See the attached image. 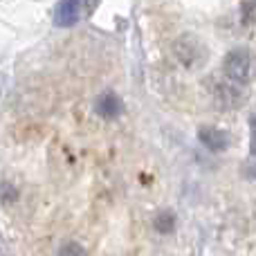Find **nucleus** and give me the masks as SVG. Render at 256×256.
Returning <instances> with one entry per match:
<instances>
[{"mask_svg": "<svg viewBox=\"0 0 256 256\" xmlns=\"http://www.w3.org/2000/svg\"><path fill=\"white\" fill-rule=\"evenodd\" d=\"M94 110H97V115H102L104 120H115V117H120L122 112H124V104H122V99L117 97V94L104 92L102 97L94 102Z\"/></svg>", "mask_w": 256, "mask_h": 256, "instance_id": "423d86ee", "label": "nucleus"}, {"mask_svg": "<svg viewBox=\"0 0 256 256\" xmlns=\"http://www.w3.org/2000/svg\"><path fill=\"white\" fill-rule=\"evenodd\" d=\"M222 74L238 86H248L256 74V58L248 48H234L222 58Z\"/></svg>", "mask_w": 256, "mask_h": 256, "instance_id": "f257e3e1", "label": "nucleus"}, {"mask_svg": "<svg viewBox=\"0 0 256 256\" xmlns=\"http://www.w3.org/2000/svg\"><path fill=\"white\" fill-rule=\"evenodd\" d=\"M173 52H176L178 61L184 68H200L204 61H207V45L194 34H184L176 40L173 45Z\"/></svg>", "mask_w": 256, "mask_h": 256, "instance_id": "f03ea898", "label": "nucleus"}, {"mask_svg": "<svg viewBox=\"0 0 256 256\" xmlns=\"http://www.w3.org/2000/svg\"><path fill=\"white\" fill-rule=\"evenodd\" d=\"M245 176H248V178H254V180H256V160H254L252 164H248V166H245Z\"/></svg>", "mask_w": 256, "mask_h": 256, "instance_id": "9b49d317", "label": "nucleus"}, {"mask_svg": "<svg viewBox=\"0 0 256 256\" xmlns=\"http://www.w3.org/2000/svg\"><path fill=\"white\" fill-rule=\"evenodd\" d=\"M58 256H86V254H84V248H81L79 243H66V245H61V250H58Z\"/></svg>", "mask_w": 256, "mask_h": 256, "instance_id": "6e6552de", "label": "nucleus"}, {"mask_svg": "<svg viewBox=\"0 0 256 256\" xmlns=\"http://www.w3.org/2000/svg\"><path fill=\"white\" fill-rule=\"evenodd\" d=\"M243 20L256 22V0H243Z\"/></svg>", "mask_w": 256, "mask_h": 256, "instance_id": "1a4fd4ad", "label": "nucleus"}, {"mask_svg": "<svg viewBox=\"0 0 256 256\" xmlns=\"http://www.w3.org/2000/svg\"><path fill=\"white\" fill-rule=\"evenodd\" d=\"M153 227L160 232V234H171L173 227H176V214L168 212V209H162L160 214H155Z\"/></svg>", "mask_w": 256, "mask_h": 256, "instance_id": "0eeeda50", "label": "nucleus"}, {"mask_svg": "<svg viewBox=\"0 0 256 256\" xmlns=\"http://www.w3.org/2000/svg\"><path fill=\"white\" fill-rule=\"evenodd\" d=\"M198 137L209 150H214V153H222V150L230 146L227 132L220 130V128H216V126H200Z\"/></svg>", "mask_w": 256, "mask_h": 256, "instance_id": "39448f33", "label": "nucleus"}, {"mask_svg": "<svg viewBox=\"0 0 256 256\" xmlns=\"http://www.w3.org/2000/svg\"><path fill=\"white\" fill-rule=\"evenodd\" d=\"M214 99H216L218 108H238L243 102V90L238 84L222 76V79L214 81Z\"/></svg>", "mask_w": 256, "mask_h": 256, "instance_id": "7ed1b4c3", "label": "nucleus"}, {"mask_svg": "<svg viewBox=\"0 0 256 256\" xmlns=\"http://www.w3.org/2000/svg\"><path fill=\"white\" fill-rule=\"evenodd\" d=\"M250 132H252V142H250V153L256 158V115L250 117Z\"/></svg>", "mask_w": 256, "mask_h": 256, "instance_id": "9d476101", "label": "nucleus"}, {"mask_svg": "<svg viewBox=\"0 0 256 256\" xmlns=\"http://www.w3.org/2000/svg\"><path fill=\"white\" fill-rule=\"evenodd\" d=\"M81 0H58L56 12H54V22L58 27H72L81 18Z\"/></svg>", "mask_w": 256, "mask_h": 256, "instance_id": "20e7f679", "label": "nucleus"}]
</instances>
